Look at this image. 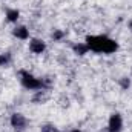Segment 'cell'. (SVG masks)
<instances>
[{
	"label": "cell",
	"mask_w": 132,
	"mask_h": 132,
	"mask_svg": "<svg viewBox=\"0 0 132 132\" xmlns=\"http://www.w3.org/2000/svg\"><path fill=\"white\" fill-rule=\"evenodd\" d=\"M20 81H22V86L25 89H29V91H40V89H45L46 83L45 80L42 78H37L34 77L32 74H29L28 71H20Z\"/></svg>",
	"instance_id": "cell-1"
},
{
	"label": "cell",
	"mask_w": 132,
	"mask_h": 132,
	"mask_svg": "<svg viewBox=\"0 0 132 132\" xmlns=\"http://www.w3.org/2000/svg\"><path fill=\"white\" fill-rule=\"evenodd\" d=\"M109 37L108 35H88L86 37V45L89 48V51L98 52V54H104V48L108 43Z\"/></svg>",
	"instance_id": "cell-2"
},
{
	"label": "cell",
	"mask_w": 132,
	"mask_h": 132,
	"mask_svg": "<svg viewBox=\"0 0 132 132\" xmlns=\"http://www.w3.org/2000/svg\"><path fill=\"white\" fill-rule=\"evenodd\" d=\"M11 126L14 128V131L23 132L26 129V126H28V120H26V117L23 114L15 112V114L11 115Z\"/></svg>",
	"instance_id": "cell-3"
},
{
	"label": "cell",
	"mask_w": 132,
	"mask_h": 132,
	"mask_svg": "<svg viewBox=\"0 0 132 132\" xmlns=\"http://www.w3.org/2000/svg\"><path fill=\"white\" fill-rule=\"evenodd\" d=\"M123 129V118L118 112L112 114L108 121V132H121Z\"/></svg>",
	"instance_id": "cell-4"
},
{
	"label": "cell",
	"mask_w": 132,
	"mask_h": 132,
	"mask_svg": "<svg viewBox=\"0 0 132 132\" xmlns=\"http://www.w3.org/2000/svg\"><path fill=\"white\" fill-rule=\"evenodd\" d=\"M45 49H46V45H45L43 40H40V38H32V40L29 42V51H31L32 54H43Z\"/></svg>",
	"instance_id": "cell-5"
},
{
	"label": "cell",
	"mask_w": 132,
	"mask_h": 132,
	"mask_svg": "<svg viewBox=\"0 0 132 132\" xmlns=\"http://www.w3.org/2000/svg\"><path fill=\"white\" fill-rule=\"evenodd\" d=\"M12 34H14L17 38H20V40H28V38H29V29H28L26 26H15L14 31H12Z\"/></svg>",
	"instance_id": "cell-6"
},
{
	"label": "cell",
	"mask_w": 132,
	"mask_h": 132,
	"mask_svg": "<svg viewBox=\"0 0 132 132\" xmlns=\"http://www.w3.org/2000/svg\"><path fill=\"white\" fill-rule=\"evenodd\" d=\"M72 51H74L77 55H85V54L89 52V48H88L86 43H77V45L72 46Z\"/></svg>",
	"instance_id": "cell-7"
},
{
	"label": "cell",
	"mask_w": 132,
	"mask_h": 132,
	"mask_svg": "<svg viewBox=\"0 0 132 132\" xmlns=\"http://www.w3.org/2000/svg\"><path fill=\"white\" fill-rule=\"evenodd\" d=\"M20 17V12L17 9H6V20L11 23H15Z\"/></svg>",
	"instance_id": "cell-8"
},
{
	"label": "cell",
	"mask_w": 132,
	"mask_h": 132,
	"mask_svg": "<svg viewBox=\"0 0 132 132\" xmlns=\"http://www.w3.org/2000/svg\"><path fill=\"white\" fill-rule=\"evenodd\" d=\"M11 54L9 52H5V54H0V66H9L11 65Z\"/></svg>",
	"instance_id": "cell-9"
},
{
	"label": "cell",
	"mask_w": 132,
	"mask_h": 132,
	"mask_svg": "<svg viewBox=\"0 0 132 132\" xmlns=\"http://www.w3.org/2000/svg\"><path fill=\"white\" fill-rule=\"evenodd\" d=\"M120 86H121V89H128V88L131 86V78L121 77V78H120Z\"/></svg>",
	"instance_id": "cell-10"
},
{
	"label": "cell",
	"mask_w": 132,
	"mask_h": 132,
	"mask_svg": "<svg viewBox=\"0 0 132 132\" xmlns=\"http://www.w3.org/2000/svg\"><path fill=\"white\" fill-rule=\"evenodd\" d=\"M63 37H65V32L60 31V29H55V31L52 32V38H54V42H60Z\"/></svg>",
	"instance_id": "cell-11"
},
{
	"label": "cell",
	"mask_w": 132,
	"mask_h": 132,
	"mask_svg": "<svg viewBox=\"0 0 132 132\" xmlns=\"http://www.w3.org/2000/svg\"><path fill=\"white\" fill-rule=\"evenodd\" d=\"M54 131H55V128L52 125H43L42 126V132H54Z\"/></svg>",
	"instance_id": "cell-12"
},
{
	"label": "cell",
	"mask_w": 132,
	"mask_h": 132,
	"mask_svg": "<svg viewBox=\"0 0 132 132\" xmlns=\"http://www.w3.org/2000/svg\"><path fill=\"white\" fill-rule=\"evenodd\" d=\"M128 26H129V29H131V31H132V19H131V20H129V22H128Z\"/></svg>",
	"instance_id": "cell-13"
},
{
	"label": "cell",
	"mask_w": 132,
	"mask_h": 132,
	"mask_svg": "<svg viewBox=\"0 0 132 132\" xmlns=\"http://www.w3.org/2000/svg\"><path fill=\"white\" fill-rule=\"evenodd\" d=\"M71 132H81V131H80V129H72Z\"/></svg>",
	"instance_id": "cell-14"
},
{
	"label": "cell",
	"mask_w": 132,
	"mask_h": 132,
	"mask_svg": "<svg viewBox=\"0 0 132 132\" xmlns=\"http://www.w3.org/2000/svg\"><path fill=\"white\" fill-rule=\"evenodd\" d=\"M131 75H132V72H131Z\"/></svg>",
	"instance_id": "cell-15"
}]
</instances>
